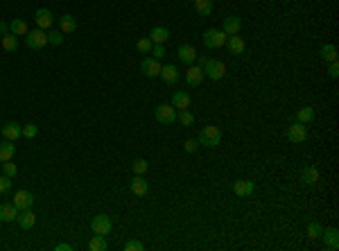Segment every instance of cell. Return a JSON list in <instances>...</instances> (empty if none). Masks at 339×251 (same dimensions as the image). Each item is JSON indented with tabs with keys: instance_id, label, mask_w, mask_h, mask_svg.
<instances>
[{
	"instance_id": "1f68e13d",
	"label": "cell",
	"mask_w": 339,
	"mask_h": 251,
	"mask_svg": "<svg viewBox=\"0 0 339 251\" xmlns=\"http://www.w3.org/2000/svg\"><path fill=\"white\" fill-rule=\"evenodd\" d=\"M296 120H299V123H303V125H310L312 120H315V109H312V107L299 109V114H296Z\"/></svg>"
},
{
	"instance_id": "836d02e7",
	"label": "cell",
	"mask_w": 339,
	"mask_h": 251,
	"mask_svg": "<svg viewBox=\"0 0 339 251\" xmlns=\"http://www.w3.org/2000/svg\"><path fill=\"white\" fill-rule=\"evenodd\" d=\"M152 48H154V43H152V39L149 36H143V39H138V43H136V50L140 54H147V52H152Z\"/></svg>"
},
{
	"instance_id": "d590c367",
	"label": "cell",
	"mask_w": 339,
	"mask_h": 251,
	"mask_svg": "<svg viewBox=\"0 0 339 251\" xmlns=\"http://www.w3.org/2000/svg\"><path fill=\"white\" fill-rule=\"evenodd\" d=\"M48 43H52V45H61V43H64V32H61V30H52V32H48Z\"/></svg>"
},
{
	"instance_id": "4dcf8cb0",
	"label": "cell",
	"mask_w": 339,
	"mask_h": 251,
	"mask_svg": "<svg viewBox=\"0 0 339 251\" xmlns=\"http://www.w3.org/2000/svg\"><path fill=\"white\" fill-rule=\"evenodd\" d=\"M0 45H2V50H7V52H16V50H18V39H16V36L9 32V34L2 36Z\"/></svg>"
},
{
	"instance_id": "f6af8a7d",
	"label": "cell",
	"mask_w": 339,
	"mask_h": 251,
	"mask_svg": "<svg viewBox=\"0 0 339 251\" xmlns=\"http://www.w3.org/2000/svg\"><path fill=\"white\" fill-rule=\"evenodd\" d=\"M54 251H73V245H66V242H61V245L54 247Z\"/></svg>"
},
{
	"instance_id": "9a60e30c",
	"label": "cell",
	"mask_w": 339,
	"mask_h": 251,
	"mask_svg": "<svg viewBox=\"0 0 339 251\" xmlns=\"http://www.w3.org/2000/svg\"><path fill=\"white\" fill-rule=\"evenodd\" d=\"M16 222H18V227H20V229H25V231H27V229H32V227L36 224V215L32 213V208H25V211L18 213Z\"/></svg>"
},
{
	"instance_id": "2e32d148",
	"label": "cell",
	"mask_w": 339,
	"mask_h": 251,
	"mask_svg": "<svg viewBox=\"0 0 339 251\" xmlns=\"http://www.w3.org/2000/svg\"><path fill=\"white\" fill-rule=\"evenodd\" d=\"M158 77H163V82H165V84H177L179 77H181V73H179L177 66L167 64V66H163V68H161V75H158Z\"/></svg>"
},
{
	"instance_id": "d6a6232c",
	"label": "cell",
	"mask_w": 339,
	"mask_h": 251,
	"mask_svg": "<svg viewBox=\"0 0 339 251\" xmlns=\"http://www.w3.org/2000/svg\"><path fill=\"white\" fill-rule=\"evenodd\" d=\"M321 233H324V227H321L319 222H310L308 224V238L310 240H319Z\"/></svg>"
},
{
	"instance_id": "e575fe53",
	"label": "cell",
	"mask_w": 339,
	"mask_h": 251,
	"mask_svg": "<svg viewBox=\"0 0 339 251\" xmlns=\"http://www.w3.org/2000/svg\"><path fill=\"white\" fill-rule=\"evenodd\" d=\"M131 170H133L136 174H145V172L149 170V163L145 161V158H136V161L131 163Z\"/></svg>"
},
{
	"instance_id": "ee69618b",
	"label": "cell",
	"mask_w": 339,
	"mask_h": 251,
	"mask_svg": "<svg viewBox=\"0 0 339 251\" xmlns=\"http://www.w3.org/2000/svg\"><path fill=\"white\" fill-rule=\"evenodd\" d=\"M152 54H154V57H156V59H161V57H165V45H163V43H154Z\"/></svg>"
},
{
	"instance_id": "83f0119b",
	"label": "cell",
	"mask_w": 339,
	"mask_h": 251,
	"mask_svg": "<svg viewBox=\"0 0 339 251\" xmlns=\"http://www.w3.org/2000/svg\"><path fill=\"white\" fill-rule=\"evenodd\" d=\"M89 249L91 251H107L109 249L107 236H98V233H95V238H91V242H89Z\"/></svg>"
},
{
	"instance_id": "cb8c5ba5",
	"label": "cell",
	"mask_w": 339,
	"mask_h": 251,
	"mask_svg": "<svg viewBox=\"0 0 339 251\" xmlns=\"http://www.w3.org/2000/svg\"><path fill=\"white\" fill-rule=\"evenodd\" d=\"M149 39H152V43H165V41L170 39V30L163 27V25H156V27L149 32Z\"/></svg>"
},
{
	"instance_id": "4316f807",
	"label": "cell",
	"mask_w": 339,
	"mask_h": 251,
	"mask_svg": "<svg viewBox=\"0 0 339 251\" xmlns=\"http://www.w3.org/2000/svg\"><path fill=\"white\" fill-rule=\"evenodd\" d=\"M226 45H228V50H231L233 54H242L244 52V41L240 39V34H233L226 39Z\"/></svg>"
},
{
	"instance_id": "ab89813d",
	"label": "cell",
	"mask_w": 339,
	"mask_h": 251,
	"mask_svg": "<svg viewBox=\"0 0 339 251\" xmlns=\"http://www.w3.org/2000/svg\"><path fill=\"white\" fill-rule=\"evenodd\" d=\"M143 249H145V245H143V242H138V240L124 242V251H143Z\"/></svg>"
},
{
	"instance_id": "8d00e7d4",
	"label": "cell",
	"mask_w": 339,
	"mask_h": 251,
	"mask_svg": "<svg viewBox=\"0 0 339 251\" xmlns=\"http://www.w3.org/2000/svg\"><path fill=\"white\" fill-rule=\"evenodd\" d=\"M177 120L183 125V127H192V125H195V116H192L190 111H181V114L177 116Z\"/></svg>"
},
{
	"instance_id": "7bdbcfd3",
	"label": "cell",
	"mask_w": 339,
	"mask_h": 251,
	"mask_svg": "<svg viewBox=\"0 0 339 251\" xmlns=\"http://www.w3.org/2000/svg\"><path fill=\"white\" fill-rule=\"evenodd\" d=\"M328 77H330V79H337V77H339V64H337V61H330V66H328Z\"/></svg>"
},
{
	"instance_id": "b9f144b4",
	"label": "cell",
	"mask_w": 339,
	"mask_h": 251,
	"mask_svg": "<svg viewBox=\"0 0 339 251\" xmlns=\"http://www.w3.org/2000/svg\"><path fill=\"white\" fill-rule=\"evenodd\" d=\"M197 147H199V140H197V138H190V140H186V143H183V149H186V152H197Z\"/></svg>"
},
{
	"instance_id": "f546056e",
	"label": "cell",
	"mask_w": 339,
	"mask_h": 251,
	"mask_svg": "<svg viewBox=\"0 0 339 251\" xmlns=\"http://www.w3.org/2000/svg\"><path fill=\"white\" fill-rule=\"evenodd\" d=\"M319 52H321V59H324V61H328V64H330V61H337V48H335L333 43H326V45H321V50H319Z\"/></svg>"
},
{
	"instance_id": "7402d4cb",
	"label": "cell",
	"mask_w": 339,
	"mask_h": 251,
	"mask_svg": "<svg viewBox=\"0 0 339 251\" xmlns=\"http://www.w3.org/2000/svg\"><path fill=\"white\" fill-rule=\"evenodd\" d=\"M18 208L14 204H0V220L2 222H14L18 217Z\"/></svg>"
},
{
	"instance_id": "8992f818",
	"label": "cell",
	"mask_w": 339,
	"mask_h": 251,
	"mask_svg": "<svg viewBox=\"0 0 339 251\" xmlns=\"http://www.w3.org/2000/svg\"><path fill=\"white\" fill-rule=\"evenodd\" d=\"M226 39H228V36H226L222 30H206L202 36L206 48H222V45H226Z\"/></svg>"
},
{
	"instance_id": "ffe728a7",
	"label": "cell",
	"mask_w": 339,
	"mask_h": 251,
	"mask_svg": "<svg viewBox=\"0 0 339 251\" xmlns=\"http://www.w3.org/2000/svg\"><path fill=\"white\" fill-rule=\"evenodd\" d=\"M301 179H303L308 186H315V183L321 179V174H319V170H317L315 165H305L303 170H301Z\"/></svg>"
},
{
	"instance_id": "e0dca14e",
	"label": "cell",
	"mask_w": 339,
	"mask_h": 251,
	"mask_svg": "<svg viewBox=\"0 0 339 251\" xmlns=\"http://www.w3.org/2000/svg\"><path fill=\"white\" fill-rule=\"evenodd\" d=\"M2 136H5V140H18L20 136H23V127H20L18 123H7L5 127H2Z\"/></svg>"
},
{
	"instance_id": "7a4b0ae2",
	"label": "cell",
	"mask_w": 339,
	"mask_h": 251,
	"mask_svg": "<svg viewBox=\"0 0 339 251\" xmlns=\"http://www.w3.org/2000/svg\"><path fill=\"white\" fill-rule=\"evenodd\" d=\"M199 64H202V68H204V75H206V77H211L213 82H217V79H222L226 75V64H224V61L199 59Z\"/></svg>"
},
{
	"instance_id": "9c48e42d",
	"label": "cell",
	"mask_w": 339,
	"mask_h": 251,
	"mask_svg": "<svg viewBox=\"0 0 339 251\" xmlns=\"http://www.w3.org/2000/svg\"><path fill=\"white\" fill-rule=\"evenodd\" d=\"M14 204L16 208H18V211H25V208H32L34 206V195H32L30 190H18L14 195Z\"/></svg>"
},
{
	"instance_id": "4fadbf2b",
	"label": "cell",
	"mask_w": 339,
	"mask_h": 251,
	"mask_svg": "<svg viewBox=\"0 0 339 251\" xmlns=\"http://www.w3.org/2000/svg\"><path fill=\"white\" fill-rule=\"evenodd\" d=\"M204 68L202 66H190V68L186 70V84L188 86H199V84L204 82Z\"/></svg>"
},
{
	"instance_id": "74e56055",
	"label": "cell",
	"mask_w": 339,
	"mask_h": 251,
	"mask_svg": "<svg viewBox=\"0 0 339 251\" xmlns=\"http://www.w3.org/2000/svg\"><path fill=\"white\" fill-rule=\"evenodd\" d=\"M2 172L7 174L9 179H14L16 174H18V167H16V163H11V161H5L2 163Z\"/></svg>"
},
{
	"instance_id": "6da1fadb",
	"label": "cell",
	"mask_w": 339,
	"mask_h": 251,
	"mask_svg": "<svg viewBox=\"0 0 339 251\" xmlns=\"http://www.w3.org/2000/svg\"><path fill=\"white\" fill-rule=\"evenodd\" d=\"M199 145H204V147H217V145L222 143V131L220 127H215V125H206V127L202 129V133H199Z\"/></svg>"
},
{
	"instance_id": "5bb4252c",
	"label": "cell",
	"mask_w": 339,
	"mask_h": 251,
	"mask_svg": "<svg viewBox=\"0 0 339 251\" xmlns=\"http://www.w3.org/2000/svg\"><path fill=\"white\" fill-rule=\"evenodd\" d=\"M131 192L136 197H145L149 192V183L145 181V174H136V177L131 179Z\"/></svg>"
},
{
	"instance_id": "f1b7e54d",
	"label": "cell",
	"mask_w": 339,
	"mask_h": 251,
	"mask_svg": "<svg viewBox=\"0 0 339 251\" xmlns=\"http://www.w3.org/2000/svg\"><path fill=\"white\" fill-rule=\"evenodd\" d=\"M195 9L199 16H211L213 14V0H192Z\"/></svg>"
},
{
	"instance_id": "44dd1931",
	"label": "cell",
	"mask_w": 339,
	"mask_h": 251,
	"mask_svg": "<svg viewBox=\"0 0 339 251\" xmlns=\"http://www.w3.org/2000/svg\"><path fill=\"white\" fill-rule=\"evenodd\" d=\"M321 236H324L326 249H330V251H337L339 249V233H337V229H328V231H324Z\"/></svg>"
},
{
	"instance_id": "603a6c76",
	"label": "cell",
	"mask_w": 339,
	"mask_h": 251,
	"mask_svg": "<svg viewBox=\"0 0 339 251\" xmlns=\"http://www.w3.org/2000/svg\"><path fill=\"white\" fill-rule=\"evenodd\" d=\"M59 30L64 32V34H73L75 30H77V20H75V16L70 14H64L59 18Z\"/></svg>"
},
{
	"instance_id": "52a82bcc",
	"label": "cell",
	"mask_w": 339,
	"mask_h": 251,
	"mask_svg": "<svg viewBox=\"0 0 339 251\" xmlns=\"http://www.w3.org/2000/svg\"><path fill=\"white\" fill-rule=\"evenodd\" d=\"M285 136L290 138L292 143H303L305 138H308V125H303V123L296 120L294 125H290V127L285 129Z\"/></svg>"
},
{
	"instance_id": "ba28073f",
	"label": "cell",
	"mask_w": 339,
	"mask_h": 251,
	"mask_svg": "<svg viewBox=\"0 0 339 251\" xmlns=\"http://www.w3.org/2000/svg\"><path fill=\"white\" fill-rule=\"evenodd\" d=\"M161 61L156 59V57H145L143 61H140V70H143L147 77H158L161 75Z\"/></svg>"
},
{
	"instance_id": "30bf717a",
	"label": "cell",
	"mask_w": 339,
	"mask_h": 251,
	"mask_svg": "<svg viewBox=\"0 0 339 251\" xmlns=\"http://www.w3.org/2000/svg\"><path fill=\"white\" fill-rule=\"evenodd\" d=\"M34 20H36V27H41V30H50L54 25V16H52V11L50 9H36V16H34Z\"/></svg>"
},
{
	"instance_id": "d4e9b609",
	"label": "cell",
	"mask_w": 339,
	"mask_h": 251,
	"mask_svg": "<svg viewBox=\"0 0 339 251\" xmlns=\"http://www.w3.org/2000/svg\"><path fill=\"white\" fill-rule=\"evenodd\" d=\"M9 32L14 36H27V32H30V27H27V23H25L23 18H14L9 23Z\"/></svg>"
},
{
	"instance_id": "7c38bea8",
	"label": "cell",
	"mask_w": 339,
	"mask_h": 251,
	"mask_svg": "<svg viewBox=\"0 0 339 251\" xmlns=\"http://www.w3.org/2000/svg\"><path fill=\"white\" fill-rule=\"evenodd\" d=\"M240 27H242L240 16H226L224 25H222V32L226 36H233V34H240Z\"/></svg>"
},
{
	"instance_id": "60d3db41",
	"label": "cell",
	"mask_w": 339,
	"mask_h": 251,
	"mask_svg": "<svg viewBox=\"0 0 339 251\" xmlns=\"http://www.w3.org/2000/svg\"><path fill=\"white\" fill-rule=\"evenodd\" d=\"M9 188H11V179L7 177V174H2V177H0V195H5Z\"/></svg>"
},
{
	"instance_id": "5b68a950",
	"label": "cell",
	"mask_w": 339,
	"mask_h": 251,
	"mask_svg": "<svg viewBox=\"0 0 339 251\" xmlns=\"http://www.w3.org/2000/svg\"><path fill=\"white\" fill-rule=\"evenodd\" d=\"M113 229V222L109 215H104V213H100V215H95L93 220H91V231L98 233V236H109Z\"/></svg>"
},
{
	"instance_id": "ac0fdd59",
	"label": "cell",
	"mask_w": 339,
	"mask_h": 251,
	"mask_svg": "<svg viewBox=\"0 0 339 251\" xmlns=\"http://www.w3.org/2000/svg\"><path fill=\"white\" fill-rule=\"evenodd\" d=\"M233 192H235L237 197H249V195H253V181L237 179V181L233 183Z\"/></svg>"
},
{
	"instance_id": "bcb514c9",
	"label": "cell",
	"mask_w": 339,
	"mask_h": 251,
	"mask_svg": "<svg viewBox=\"0 0 339 251\" xmlns=\"http://www.w3.org/2000/svg\"><path fill=\"white\" fill-rule=\"evenodd\" d=\"M0 34L5 36V34H9V25L7 23H2V20H0Z\"/></svg>"
},
{
	"instance_id": "f35d334b",
	"label": "cell",
	"mask_w": 339,
	"mask_h": 251,
	"mask_svg": "<svg viewBox=\"0 0 339 251\" xmlns=\"http://www.w3.org/2000/svg\"><path fill=\"white\" fill-rule=\"evenodd\" d=\"M36 133H39V127H36V125H23V136L25 138H34Z\"/></svg>"
},
{
	"instance_id": "484cf974",
	"label": "cell",
	"mask_w": 339,
	"mask_h": 251,
	"mask_svg": "<svg viewBox=\"0 0 339 251\" xmlns=\"http://www.w3.org/2000/svg\"><path fill=\"white\" fill-rule=\"evenodd\" d=\"M14 154H16V145L11 143V140H2V143H0V163L11 161Z\"/></svg>"
},
{
	"instance_id": "d6986e66",
	"label": "cell",
	"mask_w": 339,
	"mask_h": 251,
	"mask_svg": "<svg viewBox=\"0 0 339 251\" xmlns=\"http://www.w3.org/2000/svg\"><path fill=\"white\" fill-rule=\"evenodd\" d=\"M172 107L179 109V111H188V109H190V95H188L186 91H177V93L172 95Z\"/></svg>"
},
{
	"instance_id": "277c9868",
	"label": "cell",
	"mask_w": 339,
	"mask_h": 251,
	"mask_svg": "<svg viewBox=\"0 0 339 251\" xmlns=\"http://www.w3.org/2000/svg\"><path fill=\"white\" fill-rule=\"evenodd\" d=\"M154 116H156V120L161 125H174L177 123V109H174L172 104H158V107L154 109Z\"/></svg>"
},
{
	"instance_id": "8fae6325",
	"label": "cell",
	"mask_w": 339,
	"mask_h": 251,
	"mask_svg": "<svg viewBox=\"0 0 339 251\" xmlns=\"http://www.w3.org/2000/svg\"><path fill=\"white\" fill-rule=\"evenodd\" d=\"M177 57L183 61V64H195L197 61V50H195V45H190V43H183V45H179V50H177Z\"/></svg>"
},
{
	"instance_id": "3957f363",
	"label": "cell",
	"mask_w": 339,
	"mask_h": 251,
	"mask_svg": "<svg viewBox=\"0 0 339 251\" xmlns=\"http://www.w3.org/2000/svg\"><path fill=\"white\" fill-rule=\"evenodd\" d=\"M25 43H27V48H30V50L45 48V45H48V32L41 30V27L30 30V32H27V36H25Z\"/></svg>"
}]
</instances>
